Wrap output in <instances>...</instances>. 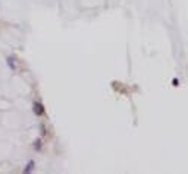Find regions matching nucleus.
I'll list each match as a JSON object with an SVG mask.
<instances>
[{
	"label": "nucleus",
	"mask_w": 188,
	"mask_h": 174,
	"mask_svg": "<svg viewBox=\"0 0 188 174\" xmlns=\"http://www.w3.org/2000/svg\"><path fill=\"white\" fill-rule=\"evenodd\" d=\"M34 113L37 114V116H41V114L44 113V108H43V106H41V102L40 101H34Z\"/></svg>",
	"instance_id": "nucleus-1"
},
{
	"label": "nucleus",
	"mask_w": 188,
	"mask_h": 174,
	"mask_svg": "<svg viewBox=\"0 0 188 174\" xmlns=\"http://www.w3.org/2000/svg\"><path fill=\"white\" fill-rule=\"evenodd\" d=\"M31 168H33V162H29V164H28V167L25 168V173H28V171H29Z\"/></svg>",
	"instance_id": "nucleus-2"
}]
</instances>
